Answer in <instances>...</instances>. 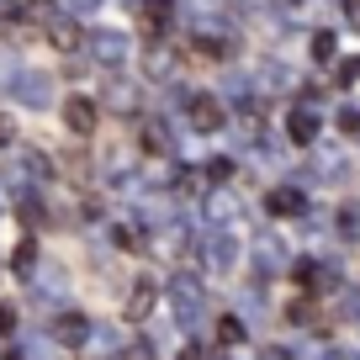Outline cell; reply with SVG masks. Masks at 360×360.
Instances as JSON below:
<instances>
[{
    "label": "cell",
    "mask_w": 360,
    "mask_h": 360,
    "mask_svg": "<svg viewBox=\"0 0 360 360\" xmlns=\"http://www.w3.org/2000/svg\"><path fill=\"white\" fill-rule=\"evenodd\" d=\"M345 16H349V27L360 32V0H345Z\"/></svg>",
    "instance_id": "cell-23"
},
{
    "label": "cell",
    "mask_w": 360,
    "mask_h": 360,
    "mask_svg": "<svg viewBox=\"0 0 360 360\" xmlns=\"http://www.w3.org/2000/svg\"><path fill=\"white\" fill-rule=\"evenodd\" d=\"M339 127H345V133H360V112H355V106H349V112L339 117Z\"/></svg>",
    "instance_id": "cell-20"
},
{
    "label": "cell",
    "mask_w": 360,
    "mask_h": 360,
    "mask_svg": "<svg viewBox=\"0 0 360 360\" xmlns=\"http://www.w3.org/2000/svg\"><path fill=\"white\" fill-rule=\"evenodd\" d=\"M148 307H154V281H138L127 292V318H148Z\"/></svg>",
    "instance_id": "cell-11"
},
{
    "label": "cell",
    "mask_w": 360,
    "mask_h": 360,
    "mask_svg": "<svg viewBox=\"0 0 360 360\" xmlns=\"http://www.w3.org/2000/svg\"><path fill=\"white\" fill-rule=\"evenodd\" d=\"M48 43H53L58 53H75V48H85V32H79V22L58 16V22H48Z\"/></svg>",
    "instance_id": "cell-8"
},
{
    "label": "cell",
    "mask_w": 360,
    "mask_h": 360,
    "mask_svg": "<svg viewBox=\"0 0 360 360\" xmlns=\"http://www.w3.org/2000/svg\"><path fill=\"white\" fill-rule=\"evenodd\" d=\"M339 233H345V238H360V207H345V212H339Z\"/></svg>",
    "instance_id": "cell-16"
},
{
    "label": "cell",
    "mask_w": 360,
    "mask_h": 360,
    "mask_svg": "<svg viewBox=\"0 0 360 360\" xmlns=\"http://www.w3.org/2000/svg\"><path fill=\"white\" fill-rule=\"evenodd\" d=\"M180 186H186L191 196H202V175H196V169H186V175H180Z\"/></svg>",
    "instance_id": "cell-19"
},
{
    "label": "cell",
    "mask_w": 360,
    "mask_h": 360,
    "mask_svg": "<svg viewBox=\"0 0 360 360\" xmlns=\"http://www.w3.org/2000/svg\"><path fill=\"white\" fill-rule=\"evenodd\" d=\"M11 133H16V127H11V117L0 112V148H11Z\"/></svg>",
    "instance_id": "cell-21"
},
{
    "label": "cell",
    "mask_w": 360,
    "mask_h": 360,
    "mask_svg": "<svg viewBox=\"0 0 360 360\" xmlns=\"http://www.w3.org/2000/svg\"><path fill=\"white\" fill-rule=\"evenodd\" d=\"M334 53H339L334 32H318V37H313V58H318V64H334Z\"/></svg>",
    "instance_id": "cell-15"
},
{
    "label": "cell",
    "mask_w": 360,
    "mask_h": 360,
    "mask_svg": "<svg viewBox=\"0 0 360 360\" xmlns=\"http://www.w3.org/2000/svg\"><path fill=\"white\" fill-rule=\"evenodd\" d=\"M345 313H349V318H355V323H360V286H355V292L345 297Z\"/></svg>",
    "instance_id": "cell-22"
},
{
    "label": "cell",
    "mask_w": 360,
    "mask_h": 360,
    "mask_svg": "<svg viewBox=\"0 0 360 360\" xmlns=\"http://www.w3.org/2000/svg\"><path fill=\"white\" fill-rule=\"evenodd\" d=\"M169 307H175V323L196 328V323H202V313H207L202 281H196V276H175V281H169Z\"/></svg>",
    "instance_id": "cell-1"
},
{
    "label": "cell",
    "mask_w": 360,
    "mask_h": 360,
    "mask_svg": "<svg viewBox=\"0 0 360 360\" xmlns=\"http://www.w3.org/2000/svg\"><path fill=\"white\" fill-rule=\"evenodd\" d=\"M117 360H154V345H148V339H138V345H122V349H117Z\"/></svg>",
    "instance_id": "cell-17"
},
{
    "label": "cell",
    "mask_w": 360,
    "mask_h": 360,
    "mask_svg": "<svg viewBox=\"0 0 360 360\" xmlns=\"http://www.w3.org/2000/svg\"><path fill=\"white\" fill-rule=\"evenodd\" d=\"M90 328H96V323H90L85 313H58V318H53V339H58L64 349H79V345H90Z\"/></svg>",
    "instance_id": "cell-6"
},
{
    "label": "cell",
    "mask_w": 360,
    "mask_h": 360,
    "mask_svg": "<svg viewBox=\"0 0 360 360\" xmlns=\"http://www.w3.org/2000/svg\"><path fill=\"white\" fill-rule=\"evenodd\" d=\"M259 360H292L286 349H259Z\"/></svg>",
    "instance_id": "cell-25"
},
{
    "label": "cell",
    "mask_w": 360,
    "mask_h": 360,
    "mask_svg": "<svg viewBox=\"0 0 360 360\" xmlns=\"http://www.w3.org/2000/svg\"><path fill=\"white\" fill-rule=\"evenodd\" d=\"M96 122H101V106L90 101V96H69V101H64V127H69V133L90 138V133H96Z\"/></svg>",
    "instance_id": "cell-2"
},
{
    "label": "cell",
    "mask_w": 360,
    "mask_h": 360,
    "mask_svg": "<svg viewBox=\"0 0 360 360\" xmlns=\"http://www.w3.org/2000/svg\"><path fill=\"white\" fill-rule=\"evenodd\" d=\"M101 101L112 106V112H138V96H133V85H127V79H112Z\"/></svg>",
    "instance_id": "cell-10"
},
{
    "label": "cell",
    "mask_w": 360,
    "mask_h": 360,
    "mask_svg": "<svg viewBox=\"0 0 360 360\" xmlns=\"http://www.w3.org/2000/svg\"><path fill=\"white\" fill-rule=\"evenodd\" d=\"M334 360H360V355H345V349H339V355H334Z\"/></svg>",
    "instance_id": "cell-29"
},
{
    "label": "cell",
    "mask_w": 360,
    "mask_h": 360,
    "mask_svg": "<svg viewBox=\"0 0 360 360\" xmlns=\"http://www.w3.org/2000/svg\"><path fill=\"white\" fill-rule=\"evenodd\" d=\"M11 328H16V313H11V307H0V334H11Z\"/></svg>",
    "instance_id": "cell-24"
},
{
    "label": "cell",
    "mask_w": 360,
    "mask_h": 360,
    "mask_svg": "<svg viewBox=\"0 0 360 360\" xmlns=\"http://www.w3.org/2000/svg\"><path fill=\"white\" fill-rule=\"evenodd\" d=\"M202 259H207V270H233L238 265V238L233 233H207L202 238Z\"/></svg>",
    "instance_id": "cell-4"
},
{
    "label": "cell",
    "mask_w": 360,
    "mask_h": 360,
    "mask_svg": "<svg viewBox=\"0 0 360 360\" xmlns=\"http://www.w3.org/2000/svg\"><path fill=\"white\" fill-rule=\"evenodd\" d=\"M217 339H223V349L244 345V318H217Z\"/></svg>",
    "instance_id": "cell-14"
},
{
    "label": "cell",
    "mask_w": 360,
    "mask_h": 360,
    "mask_svg": "<svg viewBox=\"0 0 360 360\" xmlns=\"http://www.w3.org/2000/svg\"><path fill=\"white\" fill-rule=\"evenodd\" d=\"M90 48H96V64H101V69H122L127 53H133L127 32H96V37H90Z\"/></svg>",
    "instance_id": "cell-3"
},
{
    "label": "cell",
    "mask_w": 360,
    "mask_h": 360,
    "mask_svg": "<svg viewBox=\"0 0 360 360\" xmlns=\"http://www.w3.org/2000/svg\"><path fill=\"white\" fill-rule=\"evenodd\" d=\"M138 143H143V154H169V127L165 122H143V133H138Z\"/></svg>",
    "instance_id": "cell-9"
},
{
    "label": "cell",
    "mask_w": 360,
    "mask_h": 360,
    "mask_svg": "<svg viewBox=\"0 0 360 360\" xmlns=\"http://www.w3.org/2000/svg\"><path fill=\"white\" fill-rule=\"evenodd\" d=\"M180 360H207V355H202L196 345H186V349H180Z\"/></svg>",
    "instance_id": "cell-26"
},
{
    "label": "cell",
    "mask_w": 360,
    "mask_h": 360,
    "mask_svg": "<svg viewBox=\"0 0 360 360\" xmlns=\"http://www.w3.org/2000/svg\"><path fill=\"white\" fill-rule=\"evenodd\" d=\"M223 122H228V106L217 96H191V127L196 133H217Z\"/></svg>",
    "instance_id": "cell-7"
},
{
    "label": "cell",
    "mask_w": 360,
    "mask_h": 360,
    "mask_svg": "<svg viewBox=\"0 0 360 360\" xmlns=\"http://www.w3.org/2000/svg\"><path fill=\"white\" fill-rule=\"evenodd\" d=\"M96 6H101V0H75V11H96Z\"/></svg>",
    "instance_id": "cell-27"
},
{
    "label": "cell",
    "mask_w": 360,
    "mask_h": 360,
    "mask_svg": "<svg viewBox=\"0 0 360 360\" xmlns=\"http://www.w3.org/2000/svg\"><path fill=\"white\" fill-rule=\"evenodd\" d=\"M292 138L297 143H313L318 138V117L313 112H292Z\"/></svg>",
    "instance_id": "cell-13"
},
{
    "label": "cell",
    "mask_w": 360,
    "mask_h": 360,
    "mask_svg": "<svg viewBox=\"0 0 360 360\" xmlns=\"http://www.w3.org/2000/svg\"><path fill=\"white\" fill-rule=\"evenodd\" d=\"M27 6H32V11H48V6H53V0H27Z\"/></svg>",
    "instance_id": "cell-28"
},
{
    "label": "cell",
    "mask_w": 360,
    "mask_h": 360,
    "mask_svg": "<svg viewBox=\"0 0 360 360\" xmlns=\"http://www.w3.org/2000/svg\"><path fill=\"white\" fill-rule=\"evenodd\" d=\"M270 212H281V217H297V212H307V202H302V196H297V191H270Z\"/></svg>",
    "instance_id": "cell-12"
},
{
    "label": "cell",
    "mask_w": 360,
    "mask_h": 360,
    "mask_svg": "<svg viewBox=\"0 0 360 360\" xmlns=\"http://www.w3.org/2000/svg\"><path fill=\"white\" fill-rule=\"evenodd\" d=\"M37 265V249L32 244H22V249H16V270H22V276H27V270H32Z\"/></svg>",
    "instance_id": "cell-18"
},
{
    "label": "cell",
    "mask_w": 360,
    "mask_h": 360,
    "mask_svg": "<svg viewBox=\"0 0 360 360\" xmlns=\"http://www.w3.org/2000/svg\"><path fill=\"white\" fill-rule=\"evenodd\" d=\"M48 96H53V75H48V69H27V75H16V101H22V106H48Z\"/></svg>",
    "instance_id": "cell-5"
}]
</instances>
